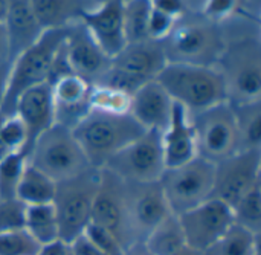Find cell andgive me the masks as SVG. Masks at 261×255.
Here are the masks:
<instances>
[{"mask_svg": "<svg viewBox=\"0 0 261 255\" xmlns=\"http://www.w3.org/2000/svg\"><path fill=\"white\" fill-rule=\"evenodd\" d=\"M37 21L43 31L66 29L93 8L87 0H29Z\"/></svg>", "mask_w": 261, "mask_h": 255, "instance_id": "obj_23", "label": "cell"}, {"mask_svg": "<svg viewBox=\"0 0 261 255\" xmlns=\"http://www.w3.org/2000/svg\"><path fill=\"white\" fill-rule=\"evenodd\" d=\"M237 129L239 151L261 150V98L231 103Z\"/></svg>", "mask_w": 261, "mask_h": 255, "instance_id": "obj_24", "label": "cell"}, {"mask_svg": "<svg viewBox=\"0 0 261 255\" xmlns=\"http://www.w3.org/2000/svg\"><path fill=\"white\" fill-rule=\"evenodd\" d=\"M203 255H260V236L232 223Z\"/></svg>", "mask_w": 261, "mask_h": 255, "instance_id": "obj_28", "label": "cell"}, {"mask_svg": "<svg viewBox=\"0 0 261 255\" xmlns=\"http://www.w3.org/2000/svg\"><path fill=\"white\" fill-rule=\"evenodd\" d=\"M9 72H11V64H3L0 66V110L6 98L8 92V81H9Z\"/></svg>", "mask_w": 261, "mask_h": 255, "instance_id": "obj_42", "label": "cell"}, {"mask_svg": "<svg viewBox=\"0 0 261 255\" xmlns=\"http://www.w3.org/2000/svg\"><path fill=\"white\" fill-rule=\"evenodd\" d=\"M99 177L101 170L92 167L81 174L57 182L52 205L58 220L60 240L70 243L90 223Z\"/></svg>", "mask_w": 261, "mask_h": 255, "instance_id": "obj_6", "label": "cell"}, {"mask_svg": "<svg viewBox=\"0 0 261 255\" xmlns=\"http://www.w3.org/2000/svg\"><path fill=\"white\" fill-rule=\"evenodd\" d=\"M151 255H173L187 245L184 230L176 214H168L142 242Z\"/></svg>", "mask_w": 261, "mask_h": 255, "instance_id": "obj_26", "label": "cell"}, {"mask_svg": "<svg viewBox=\"0 0 261 255\" xmlns=\"http://www.w3.org/2000/svg\"><path fill=\"white\" fill-rule=\"evenodd\" d=\"M37 255H70L69 243L63 242V240H55L52 243L40 246Z\"/></svg>", "mask_w": 261, "mask_h": 255, "instance_id": "obj_40", "label": "cell"}, {"mask_svg": "<svg viewBox=\"0 0 261 255\" xmlns=\"http://www.w3.org/2000/svg\"><path fill=\"white\" fill-rule=\"evenodd\" d=\"M23 230L40 246L60 240V228L54 205H24Z\"/></svg>", "mask_w": 261, "mask_h": 255, "instance_id": "obj_25", "label": "cell"}, {"mask_svg": "<svg viewBox=\"0 0 261 255\" xmlns=\"http://www.w3.org/2000/svg\"><path fill=\"white\" fill-rule=\"evenodd\" d=\"M3 24L8 34L11 60L32 46L44 32L34 15L29 0H9Z\"/></svg>", "mask_w": 261, "mask_h": 255, "instance_id": "obj_22", "label": "cell"}, {"mask_svg": "<svg viewBox=\"0 0 261 255\" xmlns=\"http://www.w3.org/2000/svg\"><path fill=\"white\" fill-rule=\"evenodd\" d=\"M83 234L106 255H125L127 252V248L112 233L92 222L87 225Z\"/></svg>", "mask_w": 261, "mask_h": 255, "instance_id": "obj_34", "label": "cell"}, {"mask_svg": "<svg viewBox=\"0 0 261 255\" xmlns=\"http://www.w3.org/2000/svg\"><path fill=\"white\" fill-rule=\"evenodd\" d=\"M70 255H106L101 249H98L84 234L78 236L69 243Z\"/></svg>", "mask_w": 261, "mask_h": 255, "instance_id": "obj_39", "label": "cell"}, {"mask_svg": "<svg viewBox=\"0 0 261 255\" xmlns=\"http://www.w3.org/2000/svg\"><path fill=\"white\" fill-rule=\"evenodd\" d=\"M162 148L167 168L179 167L197 156L190 113L176 103L171 119L162 132Z\"/></svg>", "mask_w": 261, "mask_h": 255, "instance_id": "obj_21", "label": "cell"}, {"mask_svg": "<svg viewBox=\"0 0 261 255\" xmlns=\"http://www.w3.org/2000/svg\"><path fill=\"white\" fill-rule=\"evenodd\" d=\"M197 156L217 164L239 151L234 112L229 101L190 115Z\"/></svg>", "mask_w": 261, "mask_h": 255, "instance_id": "obj_11", "label": "cell"}, {"mask_svg": "<svg viewBox=\"0 0 261 255\" xmlns=\"http://www.w3.org/2000/svg\"><path fill=\"white\" fill-rule=\"evenodd\" d=\"M122 6V0H107L90 8L81 18L89 34L110 58L119 54L127 44Z\"/></svg>", "mask_w": 261, "mask_h": 255, "instance_id": "obj_17", "label": "cell"}, {"mask_svg": "<svg viewBox=\"0 0 261 255\" xmlns=\"http://www.w3.org/2000/svg\"><path fill=\"white\" fill-rule=\"evenodd\" d=\"M24 205L17 200H0V234L23 228Z\"/></svg>", "mask_w": 261, "mask_h": 255, "instance_id": "obj_36", "label": "cell"}, {"mask_svg": "<svg viewBox=\"0 0 261 255\" xmlns=\"http://www.w3.org/2000/svg\"><path fill=\"white\" fill-rule=\"evenodd\" d=\"M72 132L89 164L101 170L118 151L139 138L145 130L128 113L110 115L90 110Z\"/></svg>", "mask_w": 261, "mask_h": 255, "instance_id": "obj_4", "label": "cell"}, {"mask_svg": "<svg viewBox=\"0 0 261 255\" xmlns=\"http://www.w3.org/2000/svg\"><path fill=\"white\" fill-rule=\"evenodd\" d=\"M11 52H9V41H8V34L5 29V24L0 23V66L3 64H11Z\"/></svg>", "mask_w": 261, "mask_h": 255, "instance_id": "obj_41", "label": "cell"}, {"mask_svg": "<svg viewBox=\"0 0 261 255\" xmlns=\"http://www.w3.org/2000/svg\"><path fill=\"white\" fill-rule=\"evenodd\" d=\"M28 164L54 182L73 177L92 168L72 129L54 124L43 132L26 151Z\"/></svg>", "mask_w": 261, "mask_h": 255, "instance_id": "obj_5", "label": "cell"}, {"mask_svg": "<svg viewBox=\"0 0 261 255\" xmlns=\"http://www.w3.org/2000/svg\"><path fill=\"white\" fill-rule=\"evenodd\" d=\"M156 81L190 115L228 101L225 80L214 66L167 63Z\"/></svg>", "mask_w": 261, "mask_h": 255, "instance_id": "obj_3", "label": "cell"}, {"mask_svg": "<svg viewBox=\"0 0 261 255\" xmlns=\"http://www.w3.org/2000/svg\"><path fill=\"white\" fill-rule=\"evenodd\" d=\"M9 0H0V23H5L6 14H8Z\"/></svg>", "mask_w": 261, "mask_h": 255, "instance_id": "obj_46", "label": "cell"}, {"mask_svg": "<svg viewBox=\"0 0 261 255\" xmlns=\"http://www.w3.org/2000/svg\"><path fill=\"white\" fill-rule=\"evenodd\" d=\"M176 21H177L176 18H173L151 6V14H150V20H148V38L154 40V41H162L171 32Z\"/></svg>", "mask_w": 261, "mask_h": 255, "instance_id": "obj_37", "label": "cell"}, {"mask_svg": "<svg viewBox=\"0 0 261 255\" xmlns=\"http://www.w3.org/2000/svg\"><path fill=\"white\" fill-rule=\"evenodd\" d=\"M223 28L197 11L185 12L161 41L168 63L197 66L217 64L223 50Z\"/></svg>", "mask_w": 261, "mask_h": 255, "instance_id": "obj_2", "label": "cell"}, {"mask_svg": "<svg viewBox=\"0 0 261 255\" xmlns=\"http://www.w3.org/2000/svg\"><path fill=\"white\" fill-rule=\"evenodd\" d=\"M55 124L75 129L90 112V84L75 73L50 84Z\"/></svg>", "mask_w": 261, "mask_h": 255, "instance_id": "obj_18", "label": "cell"}, {"mask_svg": "<svg viewBox=\"0 0 261 255\" xmlns=\"http://www.w3.org/2000/svg\"><path fill=\"white\" fill-rule=\"evenodd\" d=\"M66 38V29L44 31L40 38L18 54L11 63L8 92L2 106L3 113H12L17 98L28 89L47 83L55 55Z\"/></svg>", "mask_w": 261, "mask_h": 255, "instance_id": "obj_7", "label": "cell"}, {"mask_svg": "<svg viewBox=\"0 0 261 255\" xmlns=\"http://www.w3.org/2000/svg\"><path fill=\"white\" fill-rule=\"evenodd\" d=\"M188 246L205 252L234 223L232 210L217 199H208L177 216Z\"/></svg>", "mask_w": 261, "mask_h": 255, "instance_id": "obj_14", "label": "cell"}, {"mask_svg": "<svg viewBox=\"0 0 261 255\" xmlns=\"http://www.w3.org/2000/svg\"><path fill=\"white\" fill-rule=\"evenodd\" d=\"M261 182V150H240L214 164L213 199L234 207Z\"/></svg>", "mask_w": 261, "mask_h": 255, "instance_id": "obj_12", "label": "cell"}, {"mask_svg": "<svg viewBox=\"0 0 261 255\" xmlns=\"http://www.w3.org/2000/svg\"><path fill=\"white\" fill-rule=\"evenodd\" d=\"M92 6H96V5H101V3H104V2H107V0H87Z\"/></svg>", "mask_w": 261, "mask_h": 255, "instance_id": "obj_47", "label": "cell"}, {"mask_svg": "<svg viewBox=\"0 0 261 255\" xmlns=\"http://www.w3.org/2000/svg\"><path fill=\"white\" fill-rule=\"evenodd\" d=\"M57 190V182L47 177L40 170L26 164V168L21 174L20 184L17 187L15 199L23 205H43L52 203Z\"/></svg>", "mask_w": 261, "mask_h": 255, "instance_id": "obj_27", "label": "cell"}, {"mask_svg": "<svg viewBox=\"0 0 261 255\" xmlns=\"http://www.w3.org/2000/svg\"><path fill=\"white\" fill-rule=\"evenodd\" d=\"M159 185L170 211L180 216L211 199L214 187V164L199 156L179 167L165 168Z\"/></svg>", "mask_w": 261, "mask_h": 255, "instance_id": "obj_9", "label": "cell"}, {"mask_svg": "<svg viewBox=\"0 0 261 255\" xmlns=\"http://www.w3.org/2000/svg\"><path fill=\"white\" fill-rule=\"evenodd\" d=\"M64 50L72 72L90 86L101 83L110 69L112 58L104 54L81 21L66 28Z\"/></svg>", "mask_w": 261, "mask_h": 255, "instance_id": "obj_16", "label": "cell"}, {"mask_svg": "<svg viewBox=\"0 0 261 255\" xmlns=\"http://www.w3.org/2000/svg\"><path fill=\"white\" fill-rule=\"evenodd\" d=\"M122 2H125V0H122Z\"/></svg>", "mask_w": 261, "mask_h": 255, "instance_id": "obj_48", "label": "cell"}, {"mask_svg": "<svg viewBox=\"0 0 261 255\" xmlns=\"http://www.w3.org/2000/svg\"><path fill=\"white\" fill-rule=\"evenodd\" d=\"M90 222L112 233L127 249L136 245L128 225L127 187L107 170H101Z\"/></svg>", "mask_w": 261, "mask_h": 255, "instance_id": "obj_13", "label": "cell"}, {"mask_svg": "<svg viewBox=\"0 0 261 255\" xmlns=\"http://www.w3.org/2000/svg\"><path fill=\"white\" fill-rule=\"evenodd\" d=\"M173 255H203V252H200V251H197V249H194V248L185 245L184 248H180L177 252H174Z\"/></svg>", "mask_w": 261, "mask_h": 255, "instance_id": "obj_45", "label": "cell"}, {"mask_svg": "<svg viewBox=\"0 0 261 255\" xmlns=\"http://www.w3.org/2000/svg\"><path fill=\"white\" fill-rule=\"evenodd\" d=\"M132 95L107 86V84H93L90 86V110L110 113V115H127L130 110Z\"/></svg>", "mask_w": 261, "mask_h": 255, "instance_id": "obj_30", "label": "cell"}, {"mask_svg": "<svg viewBox=\"0 0 261 255\" xmlns=\"http://www.w3.org/2000/svg\"><path fill=\"white\" fill-rule=\"evenodd\" d=\"M125 187L130 233L135 243H142L171 211L159 182L125 184Z\"/></svg>", "mask_w": 261, "mask_h": 255, "instance_id": "obj_15", "label": "cell"}, {"mask_svg": "<svg viewBox=\"0 0 261 255\" xmlns=\"http://www.w3.org/2000/svg\"><path fill=\"white\" fill-rule=\"evenodd\" d=\"M231 210L236 225L261 236V182L252 187Z\"/></svg>", "mask_w": 261, "mask_h": 255, "instance_id": "obj_31", "label": "cell"}, {"mask_svg": "<svg viewBox=\"0 0 261 255\" xmlns=\"http://www.w3.org/2000/svg\"><path fill=\"white\" fill-rule=\"evenodd\" d=\"M223 50L216 64L229 103L261 98V29L254 15L237 12L222 23Z\"/></svg>", "mask_w": 261, "mask_h": 255, "instance_id": "obj_1", "label": "cell"}, {"mask_svg": "<svg viewBox=\"0 0 261 255\" xmlns=\"http://www.w3.org/2000/svg\"><path fill=\"white\" fill-rule=\"evenodd\" d=\"M167 63L161 41L145 40L127 43L125 47L112 58L110 69L98 84H107L133 95L144 84L154 81Z\"/></svg>", "mask_w": 261, "mask_h": 255, "instance_id": "obj_8", "label": "cell"}, {"mask_svg": "<svg viewBox=\"0 0 261 255\" xmlns=\"http://www.w3.org/2000/svg\"><path fill=\"white\" fill-rule=\"evenodd\" d=\"M28 159L23 151L11 153L0 159V200L15 199L17 187L26 168Z\"/></svg>", "mask_w": 261, "mask_h": 255, "instance_id": "obj_32", "label": "cell"}, {"mask_svg": "<svg viewBox=\"0 0 261 255\" xmlns=\"http://www.w3.org/2000/svg\"><path fill=\"white\" fill-rule=\"evenodd\" d=\"M240 11V0H203L200 14L216 23H223Z\"/></svg>", "mask_w": 261, "mask_h": 255, "instance_id": "obj_35", "label": "cell"}, {"mask_svg": "<svg viewBox=\"0 0 261 255\" xmlns=\"http://www.w3.org/2000/svg\"><path fill=\"white\" fill-rule=\"evenodd\" d=\"M23 122L28 135L26 151L31 148L34 141L55 124L54 118V99L50 84L43 83L24 90L14 104V112Z\"/></svg>", "mask_w": 261, "mask_h": 255, "instance_id": "obj_19", "label": "cell"}, {"mask_svg": "<svg viewBox=\"0 0 261 255\" xmlns=\"http://www.w3.org/2000/svg\"><path fill=\"white\" fill-rule=\"evenodd\" d=\"M5 119H6V113H3L0 110V159H3L5 156L11 155L6 148V144H5Z\"/></svg>", "mask_w": 261, "mask_h": 255, "instance_id": "obj_43", "label": "cell"}, {"mask_svg": "<svg viewBox=\"0 0 261 255\" xmlns=\"http://www.w3.org/2000/svg\"><path fill=\"white\" fill-rule=\"evenodd\" d=\"M40 245L23 230L0 234V255H37Z\"/></svg>", "mask_w": 261, "mask_h": 255, "instance_id": "obj_33", "label": "cell"}, {"mask_svg": "<svg viewBox=\"0 0 261 255\" xmlns=\"http://www.w3.org/2000/svg\"><path fill=\"white\" fill-rule=\"evenodd\" d=\"M151 6L176 20L188 12L185 0H151Z\"/></svg>", "mask_w": 261, "mask_h": 255, "instance_id": "obj_38", "label": "cell"}, {"mask_svg": "<svg viewBox=\"0 0 261 255\" xmlns=\"http://www.w3.org/2000/svg\"><path fill=\"white\" fill-rule=\"evenodd\" d=\"M174 101L154 80L139 87L130 99L128 115L144 129L164 132L171 119Z\"/></svg>", "mask_w": 261, "mask_h": 255, "instance_id": "obj_20", "label": "cell"}, {"mask_svg": "<svg viewBox=\"0 0 261 255\" xmlns=\"http://www.w3.org/2000/svg\"><path fill=\"white\" fill-rule=\"evenodd\" d=\"M165 168L162 132L145 130L101 170H107L125 184H151L159 182Z\"/></svg>", "mask_w": 261, "mask_h": 255, "instance_id": "obj_10", "label": "cell"}, {"mask_svg": "<svg viewBox=\"0 0 261 255\" xmlns=\"http://www.w3.org/2000/svg\"><path fill=\"white\" fill-rule=\"evenodd\" d=\"M151 0H125L122 6L124 31L127 43L145 41L148 38V20Z\"/></svg>", "mask_w": 261, "mask_h": 255, "instance_id": "obj_29", "label": "cell"}, {"mask_svg": "<svg viewBox=\"0 0 261 255\" xmlns=\"http://www.w3.org/2000/svg\"><path fill=\"white\" fill-rule=\"evenodd\" d=\"M125 255H151V254L145 249V246H144L142 243H136V245H133L132 248H128V249H127Z\"/></svg>", "mask_w": 261, "mask_h": 255, "instance_id": "obj_44", "label": "cell"}]
</instances>
